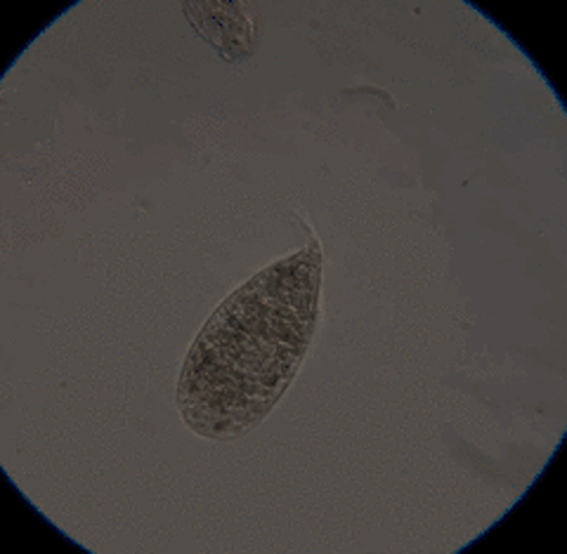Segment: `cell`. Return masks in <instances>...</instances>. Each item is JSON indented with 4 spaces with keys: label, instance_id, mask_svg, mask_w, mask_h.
Wrapping results in <instances>:
<instances>
[{
    "label": "cell",
    "instance_id": "2",
    "mask_svg": "<svg viewBox=\"0 0 567 554\" xmlns=\"http://www.w3.org/2000/svg\"><path fill=\"white\" fill-rule=\"evenodd\" d=\"M197 6L206 14L194 12L189 6H185L187 17L197 24V29L204 33V39L220 50L223 58L237 60L251 52L256 31L251 22H248V17L241 12L244 6H237V3H197Z\"/></svg>",
    "mask_w": 567,
    "mask_h": 554
},
{
    "label": "cell",
    "instance_id": "1",
    "mask_svg": "<svg viewBox=\"0 0 567 554\" xmlns=\"http://www.w3.org/2000/svg\"><path fill=\"white\" fill-rule=\"evenodd\" d=\"M319 279L322 255L312 243L260 272L213 314L183 368L177 404L187 425L229 439L268 414L308 349Z\"/></svg>",
    "mask_w": 567,
    "mask_h": 554
}]
</instances>
